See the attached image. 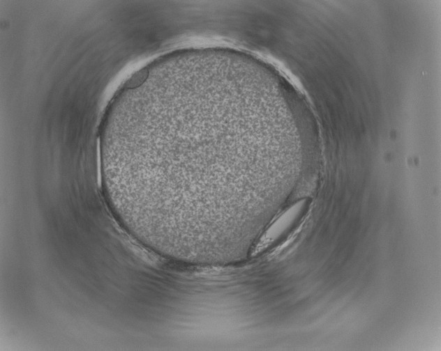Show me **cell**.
I'll return each mask as SVG.
<instances>
[{
  "label": "cell",
  "instance_id": "6da1fadb",
  "mask_svg": "<svg viewBox=\"0 0 441 351\" xmlns=\"http://www.w3.org/2000/svg\"><path fill=\"white\" fill-rule=\"evenodd\" d=\"M247 112L232 91L172 75L133 89L100 162L110 206L161 238L245 213L256 201Z\"/></svg>",
  "mask_w": 441,
  "mask_h": 351
},
{
  "label": "cell",
  "instance_id": "7a4b0ae2",
  "mask_svg": "<svg viewBox=\"0 0 441 351\" xmlns=\"http://www.w3.org/2000/svg\"><path fill=\"white\" fill-rule=\"evenodd\" d=\"M149 75V70L144 68L136 72L128 80L126 84V88H133L140 86L146 80Z\"/></svg>",
  "mask_w": 441,
  "mask_h": 351
}]
</instances>
